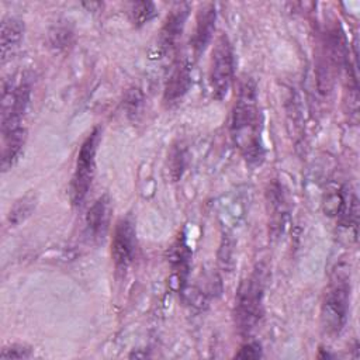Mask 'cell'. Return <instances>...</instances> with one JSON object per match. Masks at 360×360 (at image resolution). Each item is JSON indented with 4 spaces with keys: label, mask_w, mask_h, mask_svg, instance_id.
<instances>
[{
    "label": "cell",
    "mask_w": 360,
    "mask_h": 360,
    "mask_svg": "<svg viewBox=\"0 0 360 360\" xmlns=\"http://www.w3.org/2000/svg\"><path fill=\"white\" fill-rule=\"evenodd\" d=\"M231 136L239 153L249 166L262 165L264 145L262 138V114L257 86L250 76L239 82L236 100L231 115Z\"/></svg>",
    "instance_id": "obj_1"
},
{
    "label": "cell",
    "mask_w": 360,
    "mask_h": 360,
    "mask_svg": "<svg viewBox=\"0 0 360 360\" xmlns=\"http://www.w3.org/2000/svg\"><path fill=\"white\" fill-rule=\"evenodd\" d=\"M350 267L346 262L335 266L321 305V325L326 335L338 336L346 326L350 307Z\"/></svg>",
    "instance_id": "obj_2"
},
{
    "label": "cell",
    "mask_w": 360,
    "mask_h": 360,
    "mask_svg": "<svg viewBox=\"0 0 360 360\" xmlns=\"http://www.w3.org/2000/svg\"><path fill=\"white\" fill-rule=\"evenodd\" d=\"M264 312V277L262 270H255L245 277L235 295L233 321L242 336H249L260 323Z\"/></svg>",
    "instance_id": "obj_3"
},
{
    "label": "cell",
    "mask_w": 360,
    "mask_h": 360,
    "mask_svg": "<svg viewBox=\"0 0 360 360\" xmlns=\"http://www.w3.org/2000/svg\"><path fill=\"white\" fill-rule=\"evenodd\" d=\"M235 73V56L233 48L226 34H219L214 42L210 66H208V83L211 94L215 100L221 101L228 96L233 82Z\"/></svg>",
    "instance_id": "obj_4"
},
{
    "label": "cell",
    "mask_w": 360,
    "mask_h": 360,
    "mask_svg": "<svg viewBox=\"0 0 360 360\" xmlns=\"http://www.w3.org/2000/svg\"><path fill=\"white\" fill-rule=\"evenodd\" d=\"M100 139L101 131L100 128H94L80 145L70 181V200L73 205H82L89 194L96 173V155Z\"/></svg>",
    "instance_id": "obj_5"
},
{
    "label": "cell",
    "mask_w": 360,
    "mask_h": 360,
    "mask_svg": "<svg viewBox=\"0 0 360 360\" xmlns=\"http://www.w3.org/2000/svg\"><path fill=\"white\" fill-rule=\"evenodd\" d=\"M31 100V83L28 80L4 79L1 86V134L24 128V117Z\"/></svg>",
    "instance_id": "obj_6"
},
{
    "label": "cell",
    "mask_w": 360,
    "mask_h": 360,
    "mask_svg": "<svg viewBox=\"0 0 360 360\" xmlns=\"http://www.w3.org/2000/svg\"><path fill=\"white\" fill-rule=\"evenodd\" d=\"M136 252V228L131 217H124L117 221L112 239H111V256L118 270L127 269Z\"/></svg>",
    "instance_id": "obj_7"
},
{
    "label": "cell",
    "mask_w": 360,
    "mask_h": 360,
    "mask_svg": "<svg viewBox=\"0 0 360 360\" xmlns=\"http://www.w3.org/2000/svg\"><path fill=\"white\" fill-rule=\"evenodd\" d=\"M191 86V63L187 58H179L173 62L163 87V101L167 105L179 103Z\"/></svg>",
    "instance_id": "obj_8"
},
{
    "label": "cell",
    "mask_w": 360,
    "mask_h": 360,
    "mask_svg": "<svg viewBox=\"0 0 360 360\" xmlns=\"http://www.w3.org/2000/svg\"><path fill=\"white\" fill-rule=\"evenodd\" d=\"M112 205L108 195H101L89 208L84 217V232L89 240L100 242L108 232Z\"/></svg>",
    "instance_id": "obj_9"
},
{
    "label": "cell",
    "mask_w": 360,
    "mask_h": 360,
    "mask_svg": "<svg viewBox=\"0 0 360 360\" xmlns=\"http://www.w3.org/2000/svg\"><path fill=\"white\" fill-rule=\"evenodd\" d=\"M190 14V4L179 3L166 15L159 32V48L162 52L172 51L180 39Z\"/></svg>",
    "instance_id": "obj_10"
},
{
    "label": "cell",
    "mask_w": 360,
    "mask_h": 360,
    "mask_svg": "<svg viewBox=\"0 0 360 360\" xmlns=\"http://www.w3.org/2000/svg\"><path fill=\"white\" fill-rule=\"evenodd\" d=\"M217 22V7L214 3L202 4L195 15V27L191 38V48L194 58H198L210 45Z\"/></svg>",
    "instance_id": "obj_11"
},
{
    "label": "cell",
    "mask_w": 360,
    "mask_h": 360,
    "mask_svg": "<svg viewBox=\"0 0 360 360\" xmlns=\"http://www.w3.org/2000/svg\"><path fill=\"white\" fill-rule=\"evenodd\" d=\"M266 197H267V207H269V212H270L269 217H270L271 232L274 235H280L284 231L285 219L288 215L285 195L281 190L280 183L273 181L266 191Z\"/></svg>",
    "instance_id": "obj_12"
},
{
    "label": "cell",
    "mask_w": 360,
    "mask_h": 360,
    "mask_svg": "<svg viewBox=\"0 0 360 360\" xmlns=\"http://www.w3.org/2000/svg\"><path fill=\"white\" fill-rule=\"evenodd\" d=\"M24 38V22L17 17H4L0 28L1 63H4L20 46Z\"/></svg>",
    "instance_id": "obj_13"
},
{
    "label": "cell",
    "mask_w": 360,
    "mask_h": 360,
    "mask_svg": "<svg viewBox=\"0 0 360 360\" xmlns=\"http://www.w3.org/2000/svg\"><path fill=\"white\" fill-rule=\"evenodd\" d=\"M25 143V128L1 134V169L10 170L18 160Z\"/></svg>",
    "instance_id": "obj_14"
},
{
    "label": "cell",
    "mask_w": 360,
    "mask_h": 360,
    "mask_svg": "<svg viewBox=\"0 0 360 360\" xmlns=\"http://www.w3.org/2000/svg\"><path fill=\"white\" fill-rule=\"evenodd\" d=\"M190 257H191V253H190L188 246L186 245L183 238L181 239L179 238L170 249L169 262H170L172 269L177 274L180 287H183L186 284V278H187L188 267H190Z\"/></svg>",
    "instance_id": "obj_15"
},
{
    "label": "cell",
    "mask_w": 360,
    "mask_h": 360,
    "mask_svg": "<svg viewBox=\"0 0 360 360\" xmlns=\"http://www.w3.org/2000/svg\"><path fill=\"white\" fill-rule=\"evenodd\" d=\"M35 205H37L35 195L27 194V195L21 197L20 200H17L13 204V207L8 212V222L13 226L20 225L21 222H24L31 215V212L35 210Z\"/></svg>",
    "instance_id": "obj_16"
},
{
    "label": "cell",
    "mask_w": 360,
    "mask_h": 360,
    "mask_svg": "<svg viewBox=\"0 0 360 360\" xmlns=\"http://www.w3.org/2000/svg\"><path fill=\"white\" fill-rule=\"evenodd\" d=\"M156 6L152 1H134L129 4L128 14L135 27H142L156 17Z\"/></svg>",
    "instance_id": "obj_17"
},
{
    "label": "cell",
    "mask_w": 360,
    "mask_h": 360,
    "mask_svg": "<svg viewBox=\"0 0 360 360\" xmlns=\"http://www.w3.org/2000/svg\"><path fill=\"white\" fill-rule=\"evenodd\" d=\"M32 356V352L28 346L13 343L10 346H6L0 352V359H28Z\"/></svg>",
    "instance_id": "obj_18"
},
{
    "label": "cell",
    "mask_w": 360,
    "mask_h": 360,
    "mask_svg": "<svg viewBox=\"0 0 360 360\" xmlns=\"http://www.w3.org/2000/svg\"><path fill=\"white\" fill-rule=\"evenodd\" d=\"M70 37H72V31L66 25H58L51 32V44L56 48L66 46L70 42Z\"/></svg>",
    "instance_id": "obj_19"
},
{
    "label": "cell",
    "mask_w": 360,
    "mask_h": 360,
    "mask_svg": "<svg viewBox=\"0 0 360 360\" xmlns=\"http://www.w3.org/2000/svg\"><path fill=\"white\" fill-rule=\"evenodd\" d=\"M238 359H259L262 357V346L257 342L245 343L240 350L235 354Z\"/></svg>",
    "instance_id": "obj_20"
},
{
    "label": "cell",
    "mask_w": 360,
    "mask_h": 360,
    "mask_svg": "<svg viewBox=\"0 0 360 360\" xmlns=\"http://www.w3.org/2000/svg\"><path fill=\"white\" fill-rule=\"evenodd\" d=\"M142 101H143V97H142V93L139 91V89H131L125 97V107H127L128 112L134 114L135 111H138Z\"/></svg>",
    "instance_id": "obj_21"
},
{
    "label": "cell",
    "mask_w": 360,
    "mask_h": 360,
    "mask_svg": "<svg viewBox=\"0 0 360 360\" xmlns=\"http://www.w3.org/2000/svg\"><path fill=\"white\" fill-rule=\"evenodd\" d=\"M170 160H172V176L174 180H177L180 176H181V172H183V167H184V155L180 149H173L172 150V155H170Z\"/></svg>",
    "instance_id": "obj_22"
}]
</instances>
